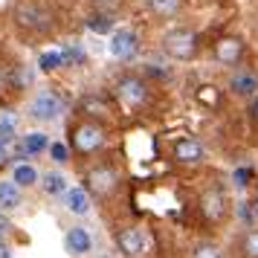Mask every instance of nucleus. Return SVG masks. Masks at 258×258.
<instances>
[{"mask_svg":"<svg viewBox=\"0 0 258 258\" xmlns=\"http://www.w3.org/2000/svg\"><path fill=\"white\" fill-rule=\"evenodd\" d=\"M198 35L191 32V29H171V32H165L163 38V49L177 61H188L198 55Z\"/></svg>","mask_w":258,"mask_h":258,"instance_id":"1","label":"nucleus"},{"mask_svg":"<svg viewBox=\"0 0 258 258\" xmlns=\"http://www.w3.org/2000/svg\"><path fill=\"white\" fill-rule=\"evenodd\" d=\"M102 145H105V131H102V125H96V122H84L73 134V148L82 151V154H93Z\"/></svg>","mask_w":258,"mask_h":258,"instance_id":"2","label":"nucleus"},{"mask_svg":"<svg viewBox=\"0 0 258 258\" xmlns=\"http://www.w3.org/2000/svg\"><path fill=\"white\" fill-rule=\"evenodd\" d=\"M116 246H119L122 255L140 258V255H145V249H148V235H145V229H140V226H128V229H122V232L116 235Z\"/></svg>","mask_w":258,"mask_h":258,"instance_id":"3","label":"nucleus"},{"mask_svg":"<svg viewBox=\"0 0 258 258\" xmlns=\"http://www.w3.org/2000/svg\"><path fill=\"white\" fill-rule=\"evenodd\" d=\"M116 93H119V99H122L128 107L148 105V87H145V82L137 79V76H125V79H119Z\"/></svg>","mask_w":258,"mask_h":258,"instance_id":"4","label":"nucleus"},{"mask_svg":"<svg viewBox=\"0 0 258 258\" xmlns=\"http://www.w3.org/2000/svg\"><path fill=\"white\" fill-rule=\"evenodd\" d=\"M61 110H64L61 99L55 93H49V90L38 93L35 99H32V105H29V113H32L35 119H41V122H52V119H58Z\"/></svg>","mask_w":258,"mask_h":258,"instance_id":"5","label":"nucleus"},{"mask_svg":"<svg viewBox=\"0 0 258 258\" xmlns=\"http://www.w3.org/2000/svg\"><path fill=\"white\" fill-rule=\"evenodd\" d=\"M174 160L180 165H200L203 160H206V148H203L200 140L186 137V140H180L174 145Z\"/></svg>","mask_w":258,"mask_h":258,"instance_id":"6","label":"nucleus"},{"mask_svg":"<svg viewBox=\"0 0 258 258\" xmlns=\"http://www.w3.org/2000/svg\"><path fill=\"white\" fill-rule=\"evenodd\" d=\"M116 183H119V174H116V168H110V165H99V168H93L87 174V186L96 195H110L116 188Z\"/></svg>","mask_w":258,"mask_h":258,"instance_id":"7","label":"nucleus"},{"mask_svg":"<svg viewBox=\"0 0 258 258\" xmlns=\"http://www.w3.org/2000/svg\"><path fill=\"white\" fill-rule=\"evenodd\" d=\"M137 47H140V38H137V32H131V29H119L110 38V55L113 58H122V61L131 58L137 52Z\"/></svg>","mask_w":258,"mask_h":258,"instance_id":"8","label":"nucleus"},{"mask_svg":"<svg viewBox=\"0 0 258 258\" xmlns=\"http://www.w3.org/2000/svg\"><path fill=\"white\" fill-rule=\"evenodd\" d=\"M244 55V44L238 38H221L215 44V61L218 64H226V67H235Z\"/></svg>","mask_w":258,"mask_h":258,"instance_id":"9","label":"nucleus"},{"mask_svg":"<svg viewBox=\"0 0 258 258\" xmlns=\"http://www.w3.org/2000/svg\"><path fill=\"white\" fill-rule=\"evenodd\" d=\"M200 209H203V218L212 223H221L226 218V198L221 191H206L203 200H200Z\"/></svg>","mask_w":258,"mask_h":258,"instance_id":"10","label":"nucleus"},{"mask_svg":"<svg viewBox=\"0 0 258 258\" xmlns=\"http://www.w3.org/2000/svg\"><path fill=\"white\" fill-rule=\"evenodd\" d=\"M229 90H232L235 96H244V99H249V96L258 93V76L249 70H238L229 79Z\"/></svg>","mask_w":258,"mask_h":258,"instance_id":"11","label":"nucleus"},{"mask_svg":"<svg viewBox=\"0 0 258 258\" xmlns=\"http://www.w3.org/2000/svg\"><path fill=\"white\" fill-rule=\"evenodd\" d=\"M67 249H70L73 255H87V252L93 249L90 232H87L84 226H73L70 232H67Z\"/></svg>","mask_w":258,"mask_h":258,"instance_id":"12","label":"nucleus"},{"mask_svg":"<svg viewBox=\"0 0 258 258\" xmlns=\"http://www.w3.org/2000/svg\"><path fill=\"white\" fill-rule=\"evenodd\" d=\"M18 24L26 26V29H47L49 18L41 9H35V6H21L18 9Z\"/></svg>","mask_w":258,"mask_h":258,"instance_id":"13","label":"nucleus"},{"mask_svg":"<svg viewBox=\"0 0 258 258\" xmlns=\"http://www.w3.org/2000/svg\"><path fill=\"white\" fill-rule=\"evenodd\" d=\"M21 206V186L15 180H0V209H18Z\"/></svg>","mask_w":258,"mask_h":258,"instance_id":"14","label":"nucleus"},{"mask_svg":"<svg viewBox=\"0 0 258 258\" xmlns=\"http://www.w3.org/2000/svg\"><path fill=\"white\" fill-rule=\"evenodd\" d=\"M67 209L73 215H87L90 212V195L84 188H70L67 191Z\"/></svg>","mask_w":258,"mask_h":258,"instance_id":"15","label":"nucleus"},{"mask_svg":"<svg viewBox=\"0 0 258 258\" xmlns=\"http://www.w3.org/2000/svg\"><path fill=\"white\" fill-rule=\"evenodd\" d=\"M183 6V0H148V9L160 18H174Z\"/></svg>","mask_w":258,"mask_h":258,"instance_id":"16","label":"nucleus"},{"mask_svg":"<svg viewBox=\"0 0 258 258\" xmlns=\"http://www.w3.org/2000/svg\"><path fill=\"white\" fill-rule=\"evenodd\" d=\"M49 148V137L47 134H41V131H35V134H26L24 137V154H41Z\"/></svg>","mask_w":258,"mask_h":258,"instance_id":"17","label":"nucleus"},{"mask_svg":"<svg viewBox=\"0 0 258 258\" xmlns=\"http://www.w3.org/2000/svg\"><path fill=\"white\" fill-rule=\"evenodd\" d=\"M44 191H47V195H64V191H67V180H64V174H58V171L44 174Z\"/></svg>","mask_w":258,"mask_h":258,"instance_id":"18","label":"nucleus"},{"mask_svg":"<svg viewBox=\"0 0 258 258\" xmlns=\"http://www.w3.org/2000/svg\"><path fill=\"white\" fill-rule=\"evenodd\" d=\"M67 64V58H64V52H44L41 58H38V67L44 73H52V70H58V67H64Z\"/></svg>","mask_w":258,"mask_h":258,"instance_id":"19","label":"nucleus"},{"mask_svg":"<svg viewBox=\"0 0 258 258\" xmlns=\"http://www.w3.org/2000/svg\"><path fill=\"white\" fill-rule=\"evenodd\" d=\"M15 128H18V113L15 110H0V137L12 140Z\"/></svg>","mask_w":258,"mask_h":258,"instance_id":"20","label":"nucleus"},{"mask_svg":"<svg viewBox=\"0 0 258 258\" xmlns=\"http://www.w3.org/2000/svg\"><path fill=\"white\" fill-rule=\"evenodd\" d=\"M12 180L18 183V186H35L38 183V171L32 168V165H18Z\"/></svg>","mask_w":258,"mask_h":258,"instance_id":"21","label":"nucleus"},{"mask_svg":"<svg viewBox=\"0 0 258 258\" xmlns=\"http://www.w3.org/2000/svg\"><path fill=\"white\" fill-rule=\"evenodd\" d=\"M238 215H241L244 223L258 226V203H238Z\"/></svg>","mask_w":258,"mask_h":258,"instance_id":"22","label":"nucleus"},{"mask_svg":"<svg viewBox=\"0 0 258 258\" xmlns=\"http://www.w3.org/2000/svg\"><path fill=\"white\" fill-rule=\"evenodd\" d=\"M87 26H90L93 32H99V35H105V32H110V29H113V21H110L107 15H93V18L87 21Z\"/></svg>","mask_w":258,"mask_h":258,"instance_id":"23","label":"nucleus"},{"mask_svg":"<svg viewBox=\"0 0 258 258\" xmlns=\"http://www.w3.org/2000/svg\"><path fill=\"white\" fill-rule=\"evenodd\" d=\"M244 252L246 258H258V226H252L244 238Z\"/></svg>","mask_w":258,"mask_h":258,"instance_id":"24","label":"nucleus"},{"mask_svg":"<svg viewBox=\"0 0 258 258\" xmlns=\"http://www.w3.org/2000/svg\"><path fill=\"white\" fill-rule=\"evenodd\" d=\"M191 258H223V252H221V246L218 244H200Z\"/></svg>","mask_w":258,"mask_h":258,"instance_id":"25","label":"nucleus"},{"mask_svg":"<svg viewBox=\"0 0 258 258\" xmlns=\"http://www.w3.org/2000/svg\"><path fill=\"white\" fill-rule=\"evenodd\" d=\"M49 154H52L55 163H67V160H70V148H67L64 142H52V145H49Z\"/></svg>","mask_w":258,"mask_h":258,"instance_id":"26","label":"nucleus"},{"mask_svg":"<svg viewBox=\"0 0 258 258\" xmlns=\"http://www.w3.org/2000/svg\"><path fill=\"white\" fill-rule=\"evenodd\" d=\"M64 58L67 61H76V64H79V61H84V52L79 47H67L64 49Z\"/></svg>","mask_w":258,"mask_h":258,"instance_id":"27","label":"nucleus"},{"mask_svg":"<svg viewBox=\"0 0 258 258\" xmlns=\"http://www.w3.org/2000/svg\"><path fill=\"white\" fill-rule=\"evenodd\" d=\"M200 102H212V105H215V102H218V93H215V87H200Z\"/></svg>","mask_w":258,"mask_h":258,"instance_id":"28","label":"nucleus"},{"mask_svg":"<svg viewBox=\"0 0 258 258\" xmlns=\"http://www.w3.org/2000/svg\"><path fill=\"white\" fill-rule=\"evenodd\" d=\"M235 180H238V186H246V180H249V168H238V171H235Z\"/></svg>","mask_w":258,"mask_h":258,"instance_id":"29","label":"nucleus"},{"mask_svg":"<svg viewBox=\"0 0 258 258\" xmlns=\"http://www.w3.org/2000/svg\"><path fill=\"white\" fill-rule=\"evenodd\" d=\"M6 157H9V140H6V137H0V163H3Z\"/></svg>","mask_w":258,"mask_h":258,"instance_id":"30","label":"nucleus"},{"mask_svg":"<svg viewBox=\"0 0 258 258\" xmlns=\"http://www.w3.org/2000/svg\"><path fill=\"white\" fill-rule=\"evenodd\" d=\"M6 232H9V218L3 215V209H0V238H3Z\"/></svg>","mask_w":258,"mask_h":258,"instance_id":"31","label":"nucleus"},{"mask_svg":"<svg viewBox=\"0 0 258 258\" xmlns=\"http://www.w3.org/2000/svg\"><path fill=\"white\" fill-rule=\"evenodd\" d=\"M249 113H252V119H258V93L252 96V107H249Z\"/></svg>","mask_w":258,"mask_h":258,"instance_id":"32","label":"nucleus"},{"mask_svg":"<svg viewBox=\"0 0 258 258\" xmlns=\"http://www.w3.org/2000/svg\"><path fill=\"white\" fill-rule=\"evenodd\" d=\"M0 258H9V246L3 244V238H0Z\"/></svg>","mask_w":258,"mask_h":258,"instance_id":"33","label":"nucleus"},{"mask_svg":"<svg viewBox=\"0 0 258 258\" xmlns=\"http://www.w3.org/2000/svg\"><path fill=\"white\" fill-rule=\"evenodd\" d=\"M93 3H99V6H116L119 0H93Z\"/></svg>","mask_w":258,"mask_h":258,"instance_id":"34","label":"nucleus"},{"mask_svg":"<svg viewBox=\"0 0 258 258\" xmlns=\"http://www.w3.org/2000/svg\"><path fill=\"white\" fill-rule=\"evenodd\" d=\"M0 87H3V76H0Z\"/></svg>","mask_w":258,"mask_h":258,"instance_id":"35","label":"nucleus"}]
</instances>
